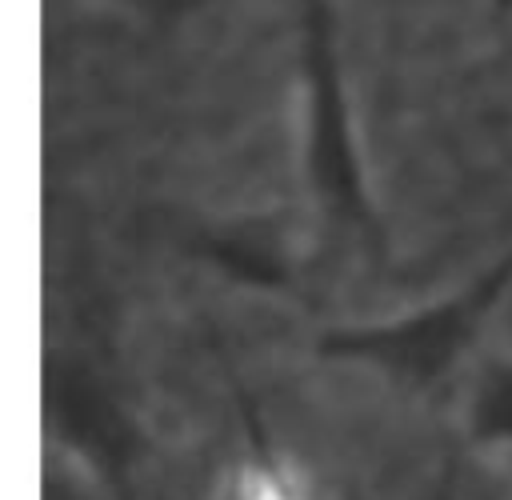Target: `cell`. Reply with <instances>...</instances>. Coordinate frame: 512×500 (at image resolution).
I'll use <instances>...</instances> for the list:
<instances>
[{"mask_svg": "<svg viewBox=\"0 0 512 500\" xmlns=\"http://www.w3.org/2000/svg\"><path fill=\"white\" fill-rule=\"evenodd\" d=\"M476 432L512 440V368H492L476 392Z\"/></svg>", "mask_w": 512, "mask_h": 500, "instance_id": "cell-4", "label": "cell"}, {"mask_svg": "<svg viewBox=\"0 0 512 500\" xmlns=\"http://www.w3.org/2000/svg\"><path fill=\"white\" fill-rule=\"evenodd\" d=\"M212 256L220 264H228L232 272H244L252 280H280V268L276 260L268 256V248L252 244V240H224V244H212Z\"/></svg>", "mask_w": 512, "mask_h": 500, "instance_id": "cell-5", "label": "cell"}, {"mask_svg": "<svg viewBox=\"0 0 512 500\" xmlns=\"http://www.w3.org/2000/svg\"><path fill=\"white\" fill-rule=\"evenodd\" d=\"M504 4H512V0H504Z\"/></svg>", "mask_w": 512, "mask_h": 500, "instance_id": "cell-6", "label": "cell"}, {"mask_svg": "<svg viewBox=\"0 0 512 500\" xmlns=\"http://www.w3.org/2000/svg\"><path fill=\"white\" fill-rule=\"evenodd\" d=\"M48 412H52L60 436H68L80 452H88L108 472L128 464L132 428L112 408V400H104V392L96 388V380L88 372L52 368L48 372Z\"/></svg>", "mask_w": 512, "mask_h": 500, "instance_id": "cell-3", "label": "cell"}, {"mask_svg": "<svg viewBox=\"0 0 512 500\" xmlns=\"http://www.w3.org/2000/svg\"><path fill=\"white\" fill-rule=\"evenodd\" d=\"M512 280V260L496 264L480 280H472L452 300H440L416 316L380 324V328H356V332H332L324 340V352L332 356H356L384 364L388 372L404 380H432L440 376L476 336L484 316L492 312L496 296Z\"/></svg>", "mask_w": 512, "mask_h": 500, "instance_id": "cell-1", "label": "cell"}, {"mask_svg": "<svg viewBox=\"0 0 512 500\" xmlns=\"http://www.w3.org/2000/svg\"><path fill=\"white\" fill-rule=\"evenodd\" d=\"M304 96H308V172L316 192L348 220L368 224V192L352 136V112L344 100V76L336 56V32L328 8L316 0L304 20Z\"/></svg>", "mask_w": 512, "mask_h": 500, "instance_id": "cell-2", "label": "cell"}]
</instances>
